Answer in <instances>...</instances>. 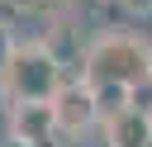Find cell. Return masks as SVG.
<instances>
[{
    "label": "cell",
    "instance_id": "obj_1",
    "mask_svg": "<svg viewBox=\"0 0 152 147\" xmlns=\"http://www.w3.org/2000/svg\"><path fill=\"white\" fill-rule=\"evenodd\" d=\"M81 76L90 85H128V90H142V85H152V43L138 38V33L104 28L86 47V71Z\"/></svg>",
    "mask_w": 152,
    "mask_h": 147
},
{
    "label": "cell",
    "instance_id": "obj_2",
    "mask_svg": "<svg viewBox=\"0 0 152 147\" xmlns=\"http://www.w3.org/2000/svg\"><path fill=\"white\" fill-rule=\"evenodd\" d=\"M62 81H66V71L57 66V57L43 43H19L0 76V90L10 95V104H48L62 90Z\"/></svg>",
    "mask_w": 152,
    "mask_h": 147
},
{
    "label": "cell",
    "instance_id": "obj_3",
    "mask_svg": "<svg viewBox=\"0 0 152 147\" xmlns=\"http://www.w3.org/2000/svg\"><path fill=\"white\" fill-rule=\"evenodd\" d=\"M52 119H57V138H81L90 123H100L95 109V90L86 76H66L62 90L52 95Z\"/></svg>",
    "mask_w": 152,
    "mask_h": 147
},
{
    "label": "cell",
    "instance_id": "obj_4",
    "mask_svg": "<svg viewBox=\"0 0 152 147\" xmlns=\"http://www.w3.org/2000/svg\"><path fill=\"white\" fill-rule=\"evenodd\" d=\"M5 133L24 147H52L57 142V119H52V100L48 104H10V123Z\"/></svg>",
    "mask_w": 152,
    "mask_h": 147
},
{
    "label": "cell",
    "instance_id": "obj_5",
    "mask_svg": "<svg viewBox=\"0 0 152 147\" xmlns=\"http://www.w3.org/2000/svg\"><path fill=\"white\" fill-rule=\"evenodd\" d=\"M52 57H57V66L71 76V66H81L86 71V47H81V28L71 24V14H52L48 19V28H43V38H38Z\"/></svg>",
    "mask_w": 152,
    "mask_h": 147
},
{
    "label": "cell",
    "instance_id": "obj_6",
    "mask_svg": "<svg viewBox=\"0 0 152 147\" xmlns=\"http://www.w3.org/2000/svg\"><path fill=\"white\" fill-rule=\"evenodd\" d=\"M104 147H152V109L147 104H128L124 114L104 119Z\"/></svg>",
    "mask_w": 152,
    "mask_h": 147
},
{
    "label": "cell",
    "instance_id": "obj_7",
    "mask_svg": "<svg viewBox=\"0 0 152 147\" xmlns=\"http://www.w3.org/2000/svg\"><path fill=\"white\" fill-rule=\"evenodd\" d=\"M90 90H95V109H100V123H104V119H114V114H124L128 104H138V100H133L138 90H128V85H90Z\"/></svg>",
    "mask_w": 152,
    "mask_h": 147
},
{
    "label": "cell",
    "instance_id": "obj_8",
    "mask_svg": "<svg viewBox=\"0 0 152 147\" xmlns=\"http://www.w3.org/2000/svg\"><path fill=\"white\" fill-rule=\"evenodd\" d=\"M10 14H48L52 9V0H0Z\"/></svg>",
    "mask_w": 152,
    "mask_h": 147
},
{
    "label": "cell",
    "instance_id": "obj_9",
    "mask_svg": "<svg viewBox=\"0 0 152 147\" xmlns=\"http://www.w3.org/2000/svg\"><path fill=\"white\" fill-rule=\"evenodd\" d=\"M14 33H10V24H0V76H5V66H10V57H14Z\"/></svg>",
    "mask_w": 152,
    "mask_h": 147
},
{
    "label": "cell",
    "instance_id": "obj_10",
    "mask_svg": "<svg viewBox=\"0 0 152 147\" xmlns=\"http://www.w3.org/2000/svg\"><path fill=\"white\" fill-rule=\"evenodd\" d=\"M119 9L133 14V19H147V14H152V0H119Z\"/></svg>",
    "mask_w": 152,
    "mask_h": 147
},
{
    "label": "cell",
    "instance_id": "obj_11",
    "mask_svg": "<svg viewBox=\"0 0 152 147\" xmlns=\"http://www.w3.org/2000/svg\"><path fill=\"white\" fill-rule=\"evenodd\" d=\"M0 104H10V95H5V90H0ZM0 123H10V114H5V109H0Z\"/></svg>",
    "mask_w": 152,
    "mask_h": 147
}]
</instances>
